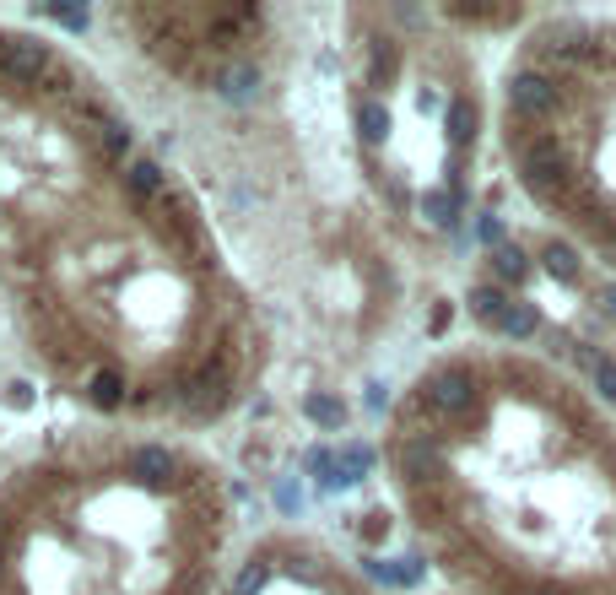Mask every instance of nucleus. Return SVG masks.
<instances>
[{
    "instance_id": "6e6552de",
    "label": "nucleus",
    "mask_w": 616,
    "mask_h": 595,
    "mask_svg": "<svg viewBox=\"0 0 616 595\" xmlns=\"http://www.w3.org/2000/svg\"><path fill=\"white\" fill-rule=\"evenodd\" d=\"M217 98H227V103H254V98H260V65H254V60L222 65V71H217Z\"/></svg>"
},
{
    "instance_id": "cd10ccee",
    "label": "nucleus",
    "mask_w": 616,
    "mask_h": 595,
    "mask_svg": "<svg viewBox=\"0 0 616 595\" xmlns=\"http://www.w3.org/2000/svg\"><path fill=\"white\" fill-rule=\"evenodd\" d=\"M541 595H562V590H541Z\"/></svg>"
},
{
    "instance_id": "f03ea898",
    "label": "nucleus",
    "mask_w": 616,
    "mask_h": 595,
    "mask_svg": "<svg viewBox=\"0 0 616 595\" xmlns=\"http://www.w3.org/2000/svg\"><path fill=\"white\" fill-rule=\"evenodd\" d=\"M422 406L427 412H438V417H465L476 406V379H471V368H438L433 379L422 385Z\"/></svg>"
},
{
    "instance_id": "f3484780",
    "label": "nucleus",
    "mask_w": 616,
    "mask_h": 595,
    "mask_svg": "<svg viewBox=\"0 0 616 595\" xmlns=\"http://www.w3.org/2000/svg\"><path fill=\"white\" fill-rule=\"evenodd\" d=\"M492 276H498V282H508V287H514V282H525V276H530V255H525L519 244L492 249Z\"/></svg>"
},
{
    "instance_id": "6ab92c4d",
    "label": "nucleus",
    "mask_w": 616,
    "mask_h": 595,
    "mask_svg": "<svg viewBox=\"0 0 616 595\" xmlns=\"http://www.w3.org/2000/svg\"><path fill=\"white\" fill-rule=\"evenodd\" d=\"M44 17H49V22H60V28H71V33H82L87 22H92V17H87V6H44Z\"/></svg>"
},
{
    "instance_id": "dca6fc26",
    "label": "nucleus",
    "mask_w": 616,
    "mask_h": 595,
    "mask_svg": "<svg viewBox=\"0 0 616 595\" xmlns=\"http://www.w3.org/2000/svg\"><path fill=\"white\" fill-rule=\"evenodd\" d=\"M444 125H449L454 147H471V141H476V103L471 98H454L449 114H444Z\"/></svg>"
},
{
    "instance_id": "ddd939ff",
    "label": "nucleus",
    "mask_w": 616,
    "mask_h": 595,
    "mask_svg": "<svg viewBox=\"0 0 616 595\" xmlns=\"http://www.w3.org/2000/svg\"><path fill=\"white\" fill-rule=\"evenodd\" d=\"M357 136H363L368 147H379V141L390 136V109H384L379 98H363V103H357Z\"/></svg>"
},
{
    "instance_id": "1a4fd4ad",
    "label": "nucleus",
    "mask_w": 616,
    "mask_h": 595,
    "mask_svg": "<svg viewBox=\"0 0 616 595\" xmlns=\"http://www.w3.org/2000/svg\"><path fill=\"white\" fill-rule=\"evenodd\" d=\"M508 309H514V298H508L498 282H492V287L481 282L476 293H471V314H476V320L487 325V330H498V336H503V320H508Z\"/></svg>"
},
{
    "instance_id": "4468645a",
    "label": "nucleus",
    "mask_w": 616,
    "mask_h": 595,
    "mask_svg": "<svg viewBox=\"0 0 616 595\" xmlns=\"http://www.w3.org/2000/svg\"><path fill=\"white\" fill-rule=\"evenodd\" d=\"M541 266L552 271L557 282H579V255H573L562 238H546V244H541Z\"/></svg>"
},
{
    "instance_id": "f8f14e48",
    "label": "nucleus",
    "mask_w": 616,
    "mask_h": 595,
    "mask_svg": "<svg viewBox=\"0 0 616 595\" xmlns=\"http://www.w3.org/2000/svg\"><path fill=\"white\" fill-rule=\"evenodd\" d=\"M303 417L314 422V428H330V433H336V428H346V417H352V412H346L341 395L314 390V395H303Z\"/></svg>"
},
{
    "instance_id": "393cba45",
    "label": "nucleus",
    "mask_w": 616,
    "mask_h": 595,
    "mask_svg": "<svg viewBox=\"0 0 616 595\" xmlns=\"http://www.w3.org/2000/svg\"><path fill=\"white\" fill-rule=\"evenodd\" d=\"M384 531H390V520H384V514H368V525H363V536H368V541H379Z\"/></svg>"
},
{
    "instance_id": "20e7f679",
    "label": "nucleus",
    "mask_w": 616,
    "mask_h": 595,
    "mask_svg": "<svg viewBox=\"0 0 616 595\" xmlns=\"http://www.w3.org/2000/svg\"><path fill=\"white\" fill-rule=\"evenodd\" d=\"M76 114H82L87 125H92V141H98V152L109 157V163H125L130 147H136V136H130V125H125V119H114L109 109H103V103H92V98L76 103Z\"/></svg>"
},
{
    "instance_id": "a211bd4d",
    "label": "nucleus",
    "mask_w": 616,
    "mask_h": 595,
    "mask_svg": "<svg viewBox=\"0 0 616 595\" xmlns=\"http://www.w3.org/2000/svg\"><path fill=\"white\" fill-rule=\"evenodd\" d=\"M535 325H541V314H535V303H519V298H514V309H508V320H503V336H514V341H530V336H535Z\"/></svg>"
},
{
    "instance_id": "5701e85b",
    "label": "nucleus",
    "mask_w": 616,
    "mask_h": 595,
    "mask_svg": "<svg viewBox=\"0 0 616 595\" xmlns=\"http://www.w3.org/2000/svg\"><path fill=\"white\" fill-rule=\"evenodd\" d=\"M427 217H433V222H454V195H427Z\"/></svg>"
},
{
    "instance_id": "bb28decb",
    "label": "nucleus",
    "mask_w": 616,
    "mask_h": 595,
    "mask_svg": "<svg viewBox=\"0 0 616 595\" xmlns=\"http://www.w3.org/2000/svg\"><path fill=\"white\" fill-rule=\"evenodd\" d=\"M606 255H611V266H616V238H611V244H606Z\"/></svg>"
},
{
    "instance_id": "7ed1b4c3",
    "label": "nucleus",
    "mask_w": 616,
    "mask_h": 595,
    "mask_svg": "<svg viewBox=\"0 0 616 595\" xmlns=\"http://www.w3.org/2000/svg\"><path fill=\"white\" fill-rule=\"evenodd\" d=\"M508 103H514L519 119H546L557 109V82L541 65H519V71L508 76Z\"/></svg>"
},
{
    "instance_id": "f257e3e1",
    "label": "nucleus",
    "mask_w": 616,
    "mask_h": 595,
    "mask_svg": "<svg viewBox=\"0 0 616 595\" xmlns=\"http://www.w3.org/2000/svg\"><path fill=\"white\" fill-rule=\"evenodd\" d=\"M55 71H60V60L49 44H38V38H0V76H6V82L38 87Z\"/></svg>"
},
{
    "instance_id": "0eeeda50",
    "label": "nucleus",
    "mask_w": 616,
    "mask_h": 595,
    "mask_svg": "<svg viewBox=\"0 0 616 595\" xmlns=\"http://www.w3.org/2000/svg\"><path fill=\"white\" fill-rule=\"evenodd\" d=\"M125 476H136L141 487H168L173 476V449L168 444H136L125 455Z\"/></svg>"
},
{
    "instance_id": "a878e982",
    "label": "nucleus",
    "mask_w": 616,
    "mask_h": 595,
    "mask_svg": "<svg viewBox=\"0 0 616 595\" xmlns=\"http://www.w3.org/2000/svg\"><path fill=\"white\" fill-rule=\"evenodd\" d=\"M600 303H606V314H611V320H616V282L606 287V293H600Z\"/></svg>"
},
{
    "instance_id": "2eb2a0df",
    "label": "nucleus",
    "mask_w": 616,
    "mask_h": 595,
    "mask_svg": "<svg viewBox=\"0 0 616 595\" xmlns=\"http://www.w3.org/2000/svg\"><path fill=\"white\" fill-rule=\"evenodd\" d=\"M368 471H373V449H368V444H346L341 455H336V482H341V487L363 482Z\"/></svg>"
},
{
    "instance_id": "412c9836",
    "label": "nucleus",
    "mask_w": 616,
    "mask_h": 595,
    "mask_svg": "<svg viewBox=\"0 0 616 595\" xmlns=\"http://www.w3.org/2000/svg\"><path fill=\"white\" fill-rule=\"evenodd\" d=\"M476 233H481V244H487V249H503V244H508V238H503V222L492 217V211L481 217V228H476Z\"/></svg>"
},
{
    "instance_id": "aec40b11",
    "label": "nucleus",
    "mask_w": 616,
    "mask_h": 595,
    "mask_svg": "<svg viewBox=\"0 0 616 595\" xmlns=\"http://www.w3.org/2000/svg\"><path fill=\"white\" fill-rule=\"evenodd\" d=\"M265 579H271V568H265V563H249L244 574H238L233 595H260V585H265Z\"/></svg>"
},
{
    "instance_id": "9b49d317",
    "label": "nucleus",
    "mask_w": 616,
    "mask_h": 595,
    "mask_svg": "<svg viewBox=\"0 0 616 595\" xmlns=\"http://www.w3.org/2000/svg\"><path fill=\"white\" fill-rule=\"evenodd\" d=\"M163 168L152 163V157H130L125 163V190L136 195V201H157V195H163Z\"/></svg>"
},
{
    "instance_id": "4be33fe9",
    "label": "nucleus",
    "mask_w": 616,
    "mask_h": 595,
    "mask_svg": "<svg viewBox=\"0 0 616 595\" xmlns=\"http://www.w3.org/2000/svg\"><path fill=\"white\" fill-rule=\"evenodd\" d=\"M276 509H281V514H298V509H303V487L281 482V487H276Z\"/></svg>"
},
{
    "instance_id": "423d86ee",
    "label": "nucleus",
    "mask_w": 616,
    "mask_h": 595,
    "mask_svg": "<svg viewBox=\"0 0 616 595\" xmlns=\"http://www.w3.org/2000/svg\"><path fill=\"white\" fill-rule=\"evenodd\" d=\"M395 466H400V482H422V476L438 471V439L433 433H406L395 449Z\"/></svg>"
},
{
    "instance_id": "9d476101",
    "label": "nucleus",
    "mask_w": 616,
    "mask_h": 595,
    "mask_svg": "<svg viewBox=\"0 0 616 595\" xmlns=\"http://www.w3.org/2000/svg\"><path fill=\"white\" fill-rule=\"evenodd\" d=\"M87 401L98 406V412H119V406H125V374H114V368H92L87 374Z\"/></svg>"
},
{
    "instance_id": "39448f33",
    "label": "nucleus",
    "mask_w": 616,
    "mask_h": 595,
    "mask_svg": "<svg viewBox=\"0 0 616 595\" xmlns=\"http://www.w3.org/2000/svg\"><path fill=\"white\" fill-rule=\"evenodd\" d=\"M514 152H519V179L525 174H568V152L557 147L552 130H519Z\"/></svg>"
},
{
    "instance_id": "b1692460",
    "label": "nucleus",
    "mask_w": 616,
    "mask_h": 595,
    "mask_svg": "<svg viewBox=\"0 0 616 595\" xmlns=\"http://www.w3.org/2000/svg\"><path fill=\"white\" fill-rule=\"evenodd\" d=\"M589 379H595V390L606 395V401H616V363H600V368H595V374H589Z\"/></svg>"
}]
</instances>
